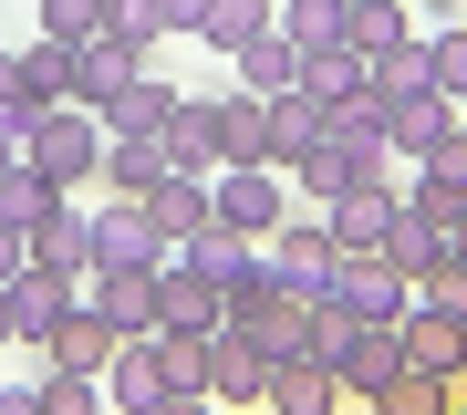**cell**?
<instances>
[{
    "mask_svg": "<svg viewBox=\"0 0 467 415\" xmlns=\"http://www.w3.org/2000/svg\"><path fill=\"white\" fill-rule=\"evenodd\" d=\"M260 384H270V353H260L239 322H218V332H208V395H229V405H260Z\"/></svg>",
    "mask_w": 467,
    "mask_h": 415,
    "instance_id": "obj_18",
    "label": "cell"
},
{
    "mask_svg": "<svg viewBox=\"0 0 467 415\" xmlns=\"http://www.w3.org/2000/svg\"><path fill=\"white\" fill-rule=\"evenodd\" d=\"M229 63H239V94H291V42L281 32H260L250 52H229Z\"/></svg>",
    "mask_w": 467,
    "mask_h": 415,
    "instance_id": "obj_32",
    "label": "cell"
},
{
    "mask_svg": "<svg viewBox=\"0 0 467 415\" xmlns=\"http://www.w3.org/2000/svg\"><path fill=\"white\" fill-rule=\"evenodd\" d=\"M260 104H270V166H301L322 135V104L312 94H260Z\"/></svg>",
    "mask_w": 467,
    "mask_h": 415,
    "instance_id": "obj_28",
    "label": "cell"
},
{
    "mask_svg": "<svg viewBox=\"0 0 467 415\" xmlns=\"http://www.w3.org/2000/svg\"><path fill=\"white\" fill-rule=\"evenodd\" d=\"M84 301L115 332H156V260H115V270H84Z\"/></svg>",
    "mask_w": 467,
    "mask_h": 415,
    "instance_id": "obj_12",
    "label": "cell"
},
{
    "mask_svg": "<svg viewBox=\"0 0 467 415\" xmlns=\"http://www.w3.org/2000/svg\"><path fill=\"white\" fill-rule=\"evenodd\" d=\"M187 260L218 281V301H250V291H270V249L250 239V229H229V218H208L198 239H187Z\"/></svg>",
    "mask_w": 467,
    "mask_h": 415,
    "instance_id": "obj_5",
    "label": "cell"
},
{
    "mask_svg": "<svg viewBox=\"0 0 467 415\" xmlns=\"http://www.w3.org/2000/svg\"><path fill=\"white\" fill-rule=\"evenodd\" d=\"M21 260H32V229H11V218H0V281H11Z\"/></svg>",
    "mask_w": 467,
    "mask_h": 415,
    "instance_id": "obj_37",
    "label": "cell"
},
{
    "mask_svg": "<svg viewBox=\"0 0 467 415\" xmlns=\"http://www.w3.org/2000/svg\"><path fill=\"white\" fill-rule=\"evenodd\" d=\"M146 218H156V260H177V249L208 229V177H167V187H146Z\"/></svg>",
    "mask_w": 467,
    "mask_h": 415,
    "instance_id": "obj_19",
    "label": "cell"
},
{
    "mask_svg": "<svg viewBox=\"0 0 467 415\" xmlns=\"http://www.w3.org/2000/svg\"><path fill=\"white\" fill-rule=\"evenodd\" d=\"M208 125H218V166H270V104L260 94H208Z\"/></svg>",
    "mask_w": 467,
    "mask_h": 415,
    "instance_id": "obj_17",
    "label": "cell"
},
{
    "mask_svg": "<svg viewBox=\"0 0 467 415\" xmlns=\"http://www.w3.org/2000/svg\"><path fill=\"white\" fill-rule=\"evenodd\" d=\"M156 364H167V405L208 395V332H156Z\"/></svg>",
    "mask_w": 467,
    "mask_h": 415,
    "instance_id": "obj_30",
    "label": "cell"
},
{
    "mask_svg": "<svg viewBox=\"0 0 467 415\" xmlns=\"http://www.w3.org/2000/svg\"><path fill=\"white\" fill-rule=\"evenodd\" d=\"M115 260H156V218H146V198L94 208V270H115Z\"/></svg>",
    "mask_w": 467,
    "mask_h": 415,
    "instance_id": "obj_23",
    "label": "cell"
},
{
    "mask_svg": "<svg viewBox=\"0 0 467 415\" xmlns=\"http://www.w3.org/2000/svg\"><path fill=\"white\" fill-rule=\"evenodd\" d=\"M405 11H457V0H405Z\"/></svg>",
    "mask_w": 467,
    "mask_h": 415,
    "instance_id": "obj_40",
    "label": "cell"
},
{
    "mask_svg": "<svg viewBox=\"0 0 467 415\" xmlns=\"http://www.w3.org/2000/svg\"><path fill=\"white\" fill-rule=\"evenodd\" d=\"M416 42V11L405 0H343V52H364V63H384V52Z\"/></svg>",
    "mask_w": 467,
    "mask_h": 415,
    "instance_id": "obj_22",
    "label": "cell"
},
{
    "mask_svg": "<svg viewBox=\"0 0 467 415\" xmlns=\"http://www.w3.org/2000/svg\"><path fill=\"white\" fill-rule=\"evenodd\" d=\"M416 73H426V94H457V83H467V32H457V21L416 42Z\"/></svg>",
    "mask_w": 467,
    "mask_h": 415,
    "instance_id": "obj_33",
    "label": "cell"
},
{
    "mask_svg": "<svg viewBox=\"0 0 467 415\" xmlns=\"http://www.w3.org/2000/svg\"><path fill=\"white\" fill-rule=\"evenodd\" d=\"M21 156H32L52 187H84L94 166H104V125H94V104H42V115L21 125Z\"/></svg>",
    "mask_w": 467,
    "mask_h": 415,
    "instance_id": "obj_3",
    "label": "cell"
},
{
    "mask_svg": "<svg viewBox=\"0 0 467 415\" xmlns=\"http://www.w3.org/2000/svg\"><path fill=\"white\" fill-rule=\"evenodd\" d=\"M384 260L405 281H457L467 270V208H436V198H405L395 229H384Z\"/></svg>",
    "mask_w": 467,
    "mask_h": 415,
    "instance_id": "obj_1",
    "label": "cell"
},
{
    "mask_svg": "<svg viewBox=\"0 0 467 415\" xmlns=\"http://www.w3.org/2000/svg\"><path fill=\"white\" fill-rule=\"evenodd\" d=\"M146 146L167 156V177H208V166H218V125H208V94H177V104H167V125H156Z\"/></svg>",
    "mask_w": 467,
    "mask_h": 415,
    "instance_id": "obj_16",
    "label": "cell"
},
{
    "mask_svg": "<svg viewBox=\"0 0 467 415\" xmlns=\"http://www.w3.org/2000/svg\"><path fill=\"white\" fill-rule=\"evenodd\" d=\"M146 73V42H125V32H94L84 52H73V104H104L115 83Z\"/></svg>",
    "mask_w": 467,
    "mask_h": 415,
    "instance_id": "obj_20",
    "label": "cell"
},
{
    "mask_svg": "<svg viewBox=\"0 0 467 415\" xmlns=\"http://www.w3.org/2000/svg\"><path fill=\"white\" fill-rule=\"evenodd\" d=\"M322 146L364 156L374 177H384V166H395V156H384V104H374V94H333V104H322Z\"/></svg>",
    "mask_w": 467,
    "mask_h": 415,
    "instance_id": "obj_21",
    "label": "cell"
},
{
    "mask_svg": "<svg viewBox=\"0 0 467 415\" xmlns=\"http://www.w3.org/2000/svg\"><path fill=\"white\" fill-rule=\"evenodd\" d=\"M405 301H416V281H405L384 249H333V270H322V312H343V322H395Z\"/></svg>",
    "mask_w": 467,
    "mask_h": 415,
    "instance_id": "obj_2",
    "label": "cell"
},
{
    "mask_svg": "<svg viewBox=\"0 0 467 415\" xmlns=\"http://www.w3.org/2000/svg\"><path fill=\"white\" fill-rule=\"evenodd\" d=\"M156 11H167V32H198V21H208V0H156Z\"/></svg>",
    "mask_w": 467,
    "mask_h": 415,
    "instance_id": "obj_38",
    "label": "cell"
},
{
    "mask_svg": "<svg viewBox=\"0 0 467 415\" xmlns=\"http://www.w3.org/2000/svg\"><path fill=\"white\" fill-rule=\"evenodd\" d=\"M260 249H270V291L322 301V270H333V229H322V218H281Z\"/></svg>",
    "mask_w": 467,
    "mask_h": 415,
    "instance_id": "obj_9",
    "label": "cell"
},
{
    "mask_svg": "<svg viewBox=\"0 0 467 415\" xmlns=\"http://www.w3.org/2000/svg\"><path fill=\"white\" fill-rule=\"evenodd\" d=\"M260 405H281V415H322V405H333V364H312V353H291V364H270Z\"/></svg>",
    "mask_w": 467,
    "mask_h": 415,
    "instance_id": "obj_27",
    "label": "cell"
},
{
    "mask_svg": "<svg viewBox=\"0 0 467 415\" xmlns=\"http://www.w3.org/2000/svg\"><path fill=\"white\" fill-rule=\"evenodd\" d=\"M104 21H115L125 42H146V52L167 42V11H156V0H104Z\"/></svg>",
    "mask_w": 467,
    "mask_h": 415,
    "instance_id": "obj_36",
    "label": "cell"
},
{
    "mask_svg": "<svg viewBox=\"0 0 467 415\" xmlns=\"http://www.w3.org/2000/svg\"><path fill=\"white\" fill-rule=\"evenodd\" d=\"M260 32H270V0H208V21H198L208 52H250Z\"/></svg>",
    "mask_w": 467,
    "mask_h": 415,
    "instance_id": "obj_31",
    "label": "cell"
},
{
    "mask_svg": "<svg viewBox=\"0 0 467 415\" xmlns=\"http://www.w3.org/2000/svg\"><path fill=\"white\" fill-rule=\"evenodd\" d=\"M167 104H177V83L156 73V52H146V73L115 83V94L94 104V125H104V146H125V135H156V125H167Z\"/></svg>",
    "mask_w": 467,
    "mask_h": 415,
    "instance_id": "obj_13",
    "label": "cell"
},
{
    "mask_svg": "<svg viewBox=\"0 0 467 415\" xmlns=\"http://www.w3.org/2000/svg\"><path fill=\"white\" fill-rule=\"evenodd\" d=\"M94 32H115V21H104V0H42V42H63V52H84Z\"/></svg>",
    "mask_w": 467,
    "mask_h": 415,
    "instance_id": "obj_34",
    "label": "cell"
},
{
    "mask_svg": "<svg viewBox=\"0 0 467 415\" xmlns=\"http://www.w3.org/2000/svg\"><path fill=\"white\" fill-rule=\"evenodd\" d=\"M395 208H405V187H343V198H322V229H333V249H384V229H395Z\"/></svg>",
    "mask_w": 467,
    "mask_h": 415,
    "instance_id": "obj_11",
    "label": "cell"
},
{
    "mask_svg": "<svg viewBox=\"0 0 467 415\" xmlns=\"http://www.w3.org/2000/svg\"><path fill=\"white\" fill-rule=\"evenodd\" d=\"M436 135H457V94H426V83H416V94H384V156H426L436 146Z\"/></svg>",
    "mask_w": 467,
    "mask_h": 415,
    "instance_id": "obj_15",
    "label": "cell"
},
{
    "mask_svg": "<svg viewBox=\"0 0 467 415\" xmlns=\"http://www.w3.org/2000/svg\"><path fill=\"white\" fill-rule=\"evenodd\" d=\"M104 374H115V395H125L135 415H156V405H167V364H156V332H125Z\"/></svg>",
    "mask_w": 467,
    "mask_h": 415,
    "instance_id": "obj_24",
    "label": "cell"
},
{
    "mask_svg": "<svg viewBox=\"0 0 467 415\" xmlns=\"http://www.w3.org/2000/svg\"><path fill=\"white\" fill-rule=\"evenodd\" d=\"M270 32L291 42V63L301 52H333L343 42V0H270Z\"/></svg>",
    "mask_w": 467,
    "mask_h": 415,
    "instance_id": "obj_25",
    "label": "cell"
},
{
    "mask_svg": "<svg viewBox=\"0 0 467 415\" xmlns=\"http://www.w3.org/2000/svg\"><path fill=\"white\" fill-rule=\"evenodd\" d=\"M322 364H333V395H364V405H374V384L405 364V343H395V322H343Z\"/></svg>",
    "mask_w": 467,
    "mask_h": 415,
    "instance_id": "obj_7",
    "label": "cell"
},
{
    "mask_svg": "<svg viewBox=\"0 0 467 415\" xmlns=\"http://www.w3.org/2000/svg\"><path fill=\"white\" fill-rule=\"evenodd\" d=\"M208 218L270 239V229H281V177H270V166H208Z\"/></svg>",
    "mask_w": 467,
    "mask_h": 415,
    "instance_id": "obj_8",
    "label": "cell"
},
{
    "mask_svg": "<svg viewBox=\"0 0 467 415\" xmlns=\"http://www.w3.org/2000/svg\"><path fill=\"white\" fill-rule=\"evenodd\" d=\"M32 260L63 270V281H84V270H94V208H84V187H63V198H52V218L32 229Z\"/></svg>",
    "mask_w": 467,
    "mask_h": 415,
    "instance_id": "obj_14",
    "label": "cell"
},
{
    "mask_svg": "<svg viewBox=\"0 0 467 415\" xmlns=\"http://www.w3.org/2000/svg\"><path fill=\"white\" fill-rule=\"evenodd\" d=\"M218 312H229V301H218V281L198 260H156V332H218Z\"/></svg>",
    "mask_w": 467,
    "mask_h": 415,
    "instance_id": "obj_10",
    "label": "cell"
},
{
    "mask_svg": "<svg viewBox=\"0 0 467 415\" xmlns=\"http://www.w3.org/2000/svg\"><path fill=\"white\" fill-rule=\"evenodd\" d=\"M416 166V187L405 198H436V208H467V135H436L426 156H405Z\"/></svg>",
    "mask_w": 467,
    "mask_h": 415,
    "instance_id": "obj_26",
    "label": "cell"
},
{
    "mask_svg": "<svg viewBox=\"0 0 467 415\" xmlns=\"http://www.w3.org/2000/svg\"><path fill=\"white\" fill-rule=\"evenodd\" d=\"M52 198H63V187H52L32 156H21V166H0V218H11V229H42V218H52Z\"/></svg>",
    "mask_w": 467,
    "mask_h": 415,
    "instance_id": "obj_29",
    "label": "cell"
},
{
    "mask_svg": "<svg viewBox=\"0 0 467 415\" xmlns=\"http://www.w3.org/2000/svg\"><path fill=\"white\" fill-rule=\"evenodd\" d=\"M73 312V281L42 260H21L11 281H0V322H11V343H52V322Z\"/></svg>",
    "mask_w": 467,
    "mask_h": 415,
    "instance_id": "obj_6",
    "label": "cell"
},
{
    "mask_svg": "<svg viewBox=\"0 0 467 415\" xmlns=\"http://www.w3.org/2000/svg\"><path fill=\"white\" fill-rule=\"evenodd\" d=\"M218 322H239V332H250V343L270 353V364H291V353H312L322 301H301V291H250V301H229Z\"/></svg>",
    "mask_w": 467,
    "mask_h": 415,
    "instance_id": "obj_4",
    "label": "cell"
},
{
    "mask_svg": "<svg viewBox=\"0 0 467 415\" xmlns=\"http://www.w3.org/2000/svg\"><path fill=\"white\" fill-rule=\"evenodd\" d=\"M0 166H21V125H0Z\"/></svg>",
    "mask_w": 467,
    "mask_h": 415,
    "instance_id": "obj_39",
    "label": "cell"
},
{
    "mask_svg": "<svg viewBox=\"0 0 467 415\" xmlns=\"http://www.w3.org/2000/svg\"><path fill=\"white\" fill-rule=\"evenodd\" d=\"M104 166H115V198H146V187H167V156H156L146 135H125V146H104Z\"/></svg>",
    "mask_w": 467,
    "mask_h": 415,
    "instance_id": "obj_35",
    "label": "cell"
}]
</instances>
